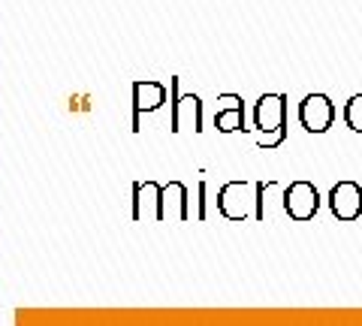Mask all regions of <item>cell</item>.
Instances as JSON below:
<instances>
[{"instance_id": "obj_1", "label": "cell", "mask_w": 362, "mask_h": 326, "mask_svg": "<svg viewBox=\"0 0 362 326\" xmlns=\"http://www.w3.org/2000/svg\"><path fill=\"white\" fill-rule=\"evenodd\" d=\"M254 124L266 133L257 145L259 149H278L287 139V97L284 94H263L254 106Z\"/></svg>"}, {"instance_id": "obj_4", "label": "cell", "mask_w": 362, "mask_h": 326, "mask_svg": "<svg viewBox=\"0 0 362 326\" xmlns=\"http://www.w3.org/2000/svg\"><path fill=\"white\" fill-rule=\"evenodd\" d=\"M284 209L293 221H311L320 209V194L311 182H293L284 190Z\"/></svg>"}, {"instance_id": "obj_2", "label": "cell", "mask_w": 362, "mask_h": 326, "mask_svg": "<svg viewBox=\"0 0 362 326\" xmlns=\"http://www.w3.org/2000/svg\"><path fill=\"white\" fill-rule=\"evenodd\" d=\"M335 121V103L326 94H308L299 103V124L308 133H326Z\"/></svg>"}, {"instance_id": "obj_7", "label": "cell", "mask_w": 362, "mask_h": 326, "mask_svg": "<svg viewBox=\"0 0 362 326\" xmlns=\"http://www.w3.org/2000/svg\"><path fill=\"white\" fill-rule=\"evenodd\" d=\"M221 100H226L230 106L218 109V115H214V127H218L221 133L245 130V106H242V97H235V94H223Z\"/></svg>"}, {"instance_id": "obj_5", "label": "cell", "mask_w": 362, "mask_h": 326, "mask_svg": "<svg viewBox=\"0 0 362 326\" xmlns=\"http://www.w3.org/2000/svg\"><path fill=\"white\" fill-rule=\"evenodd\" d=\"M329 209L338 221H356L362 215V187L356 182H338L329 190Z\"/></svg>"}, {"instance_id": "obj_8", "label": "cell", "mask_w": 362, "mask_h": 326, "mask_svg": "<svg viewBox=\"0 0 362 326\" xmlns=\"http://www.w3.org/2000/svg\"><path fill=\"white\" fill-rule=\"evenodd\" d=\"M344 121L354 133H362V94H354L344 106Z\"/></svg>"}, {"instance_id": "obj_3", "label": "cell", "mask_w": 362, "mask_h": 326, "mask_svg": "<svg viewBox=\"0 0 362 326\" xmlns=\"http://www.w3.org/2000/svg\"><path fill=\"white\" fill-rule=\"evenodd\" d=\"M169 91H173V133H181L187 124L197 133L202 130V103L197 94H181L178 78H169Z\"/></svg>"}, {"instance_id": "obj_6", "label": "cell", "mask_w": 362, "mask_h": 326, "mask_svg": "<svg viewBox=\"0 0 362 326\" xmlns=\"http://www.w3.org/2000/svg\"><path fill=\"white\" fill-rule=\"evenodd\" d=\"M163 103H166V85L151 82V78L136 82L133 85V115H136L133 124H139L142 112H154V109H160Z\"/></svg>"}]
</instances>
